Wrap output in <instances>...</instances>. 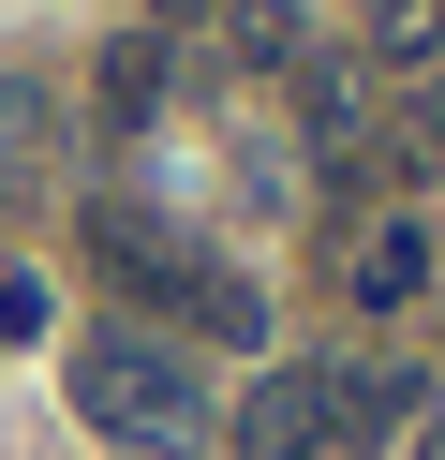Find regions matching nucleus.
Listing matches in <instances>:
<instances>
[{
    "label": "nucleus",
    "mask_w": 445,
    "mask_h": 460,
    "mask_svg": "<svg viewBox=\"0 0 445 460\" xmlns=\"http://www.w3.org/2000/svg\"><path fill=\"white\" fill-rule=\"evenodd\" d=\"M164 15H193V0H164Z\"/></svg>",
    "instance_id": "nucleus-10"
},
{
    "label": "nucleus",
    "mask_w": 445,
    "mask_h": 460,
    "mask_svg": "<svg viewBox=\"0 0 445 460\" xmlns=\"http://www.w3.org/2000/svg\"><path fill=\"white\" fill-rule=\"evenodd\" d=\"M59 386H75V416L104 430V446H134V460H193L208 446V371L178 357L148 312H104V327L59 357Z\"/></svg>",
    "instance_id": "nucleus-1"
},
{
    "label": "nucleus",
    "mask_w": 445,
    "mask_h": 460,
    "mask_svg": "<svg viewBox=\"0 0 445 460\" xmlns=\"http://www.w3.org/2000/svg\"><path fill=\"white\" fill-rule=\"evenodd\" d=\"M223 446L237 460H326V371H253L237 416H223Z\"/></svg>",
    "instance_id": "nucleus-4"
},
{
    "label": "nucleus",
    "mask_w": 445,
    "mask_h": 460,
    "mask_svg": "<svg viewBox=\"0 0 445 460\" xmlns=\"http://www.w3.org/2000/svg\"><path fill=\"white\" fill-rule=\"evenodd\" d=\"M297 119L342 149V134H356V75H342V60H297Z\"/></svg>",
    "instance_id": "nucleus-9"
},
{
    "label": "nucleus",
    "mask_w": 445,
    "mask_h": 460,
    "mask_svg": "<svg viewBox=\"0 0 445 460\" xmlns=\"http://www.w3.org/2000/svg\"><path fill=\"white\" fill-rule=\"evenodd\" d=\"M415 416V371H326V446H386Z\"/></svg>",
    "instance_id": "nucleus-5"
},
{
    "label": "nucleus",
    "mask_w": 445,
    "mask_h": 460,
    "mask_svg": "<svg viewBox=\"0 0 445 460\" xmlns=\"http://www.w3.org/2000/svg\"><path fill=\"white\" fill-rule=\"evenodd\" d=\"M431 238H445V223H431Z\"/></svg>",
    "instance_id": "nucleus-11"
},
{
    "label": "nucleus",
    "mask_w": 445,
    "mask_h": 460,
    "mask_svg": "<svg viewBox=\"0 0 445 460\" xmlns=\"http://www.w3.org/2000/svg\"><path fill=\"white\" fill-rule=\"evenodd\" d=\"M431 268H445L431 223H415V208H371V223H356V252H342V297H356V312H415V297H431Z\"/></svg>",
    "instance_id": "nucleus-3"
},
{
    "label": "nucleus",
    "mask_w": 445,
    "mask_h": 460,
    "mask_svg": "<svg viewBox=\"0 0 445 460\" xmlns=\"http://www.w3.org/2000/svg\"><path fill=\"white\" fill-rule=\"evenodd\" d=\"M148 104H164V45L134 31V45H104V134H134Z\"/></svg>",
    "instance_id": "nucleus-7"
},
{
    "label": "nucleus",
    "mask_w": 445,
    "mask_h": 460,
    "mask_svg": "<svg viewBox=\"0 0 445 460\" xmlns=\"http://www.w3.org/2000/svg\"><path fill=\"white\" fill-rule=\"evenodd\" d=\"M371 60L386 75H431L445 60V0H371Z\"/></svg>",
    "instance_id": "nucleus-6"
},
{
    "label": "nucleus",
    "mask_w": 445,
    "mask_h": 460,
    "mask_svg": "<svg viewBox=\"0 0 445 460\" xmlns=\"http://www.w3.org/2000/svg\"><path fill=\"white\" fill-rule=\"evenodd\" d=\"M223 60H237V75H282V60H297V15H282V0H253V15L223 31Z\"/></svg>",
    "instance_id": "nucleus-8"
},
{
    "label": "nucleus",
    "mask_w": 445,
    "mask_h": 460,
    "mask_svg": "<svg viewBox=\"0 0 445 460\" xmlns=\"http://www.w3.org/2000/svg\"><path fill=\"white\" fill-rule=\"evenodd\" d=\"M89 268H104L119 297H148L164 327H193V341H237V357L267 341V297L223 268V252H193L164 208H89Z\"/></svg>",
    "instance_id": "nucleus-2"
}]
</instances>
